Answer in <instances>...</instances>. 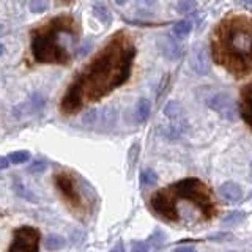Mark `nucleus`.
Listing matches in <instances>:
<instances>
[{
  "label": "nucleus",
  "mask_w": 252,
  "mask_h": 252,
  "mask_svg": "<svg viewBox=\"0 0 252 252\" xmlns=\"http://www.w3.org/2000/svg\"><path fill=\"white\" fill-rule=\"evenodd\" d=\"M150 115V101L142 98L139 99L137 106H136V120L139 123H144Z\"/></svg>",
  "instance_id": "nucleus-12"
},
{
  "label": "nucleus",
  "mask_w": 252,
  "mask_h": 252,
  "mask_svg": "<svg viewBox=\"0 0 252 252\" xmlns=\"http://www.w3.org/2000/svg\"><path fill=\"white\" fill-rule=\"evenodd\" d=\"M244 219V215L241 211H238V213H230L225 219H224V222H227V224H236V222H241V220Z\"/></svg>",
  "instance_id": "nucleus-21"
},
{
  "label": "nucleus",
  "mask_w": 252,
  "mask_h": 252,
  "mask_svg": "<svg viewBox=\"0 0 252 252\" xmlns=\"http://www.w3.org/2000/svg\"><path fill=\"white\" fill-rule=\"evenodd\" d=\"M63 246H65V238L60 235H55V233H51L46 236L44 240V248L47 251H59L62 249Z\"/></svg>",
  "instance_id": "nucleus-11"
},
{
  "label": "nucleus",
  "mask_w": 252,
  "mask_h": 252,
  "mask_svg": "<svg viewBox=\"0 0 252 252\" xmlns=\"http://www.w3.org/2000/svg\"><path fill=\"white\" fill-rule=\"evenodd\" d=\"M82 122L87 126H92V125H96L98 122V110H90L82 117Z\"/></svg>",
  "instance_id": "nucleus-18"
},
{
  "label": "nucleus",
  "mask_w": 252,
  "mask_h": 252,
  "mask_svg": "<svg viewBox=\"0 0 252 252\" xmlns=\"http://www.w3.org/2000/svg\"><path fill=\"white\" fill-rule=\"evenodd\" d=\"M46 162L44 161H39V159H36L33 164H30V167H29V172H32V173H41V172H44L46 170Z\"/></svg>",
  "instance_id": "nucleus-20"
},
{
  "label": "nucleus",
  "mask_w": 252,
  "mask_h": 252,
  "mask_svg": "<svg viewBox=\"0 0 252 252\" xmlns=\"http://www.w3.org/2000/svg\"><path fill=\"white\" fill-rule=\"evenodd\" d=\"M150 207L161 219L173 224L210 220L216 215V203L207 185L197 178H185L155 192Z\"/></svg>",
  "instance_id": "nucleus-2"
},
{
  "label": "nucleus",
  "mask_w": 252,
  "mask_h": 252,
  "mask_svg": "<svg viewBox=\"0 0 252 252\" xmlns=\"http://www.w3.org/2000/svg\"><path fill=\"white\" fill-rule=\"evenodd\" d=\"M8 165H10V161H8V158L6 156H0V170L6 169Z\"/></svg>",
  "instance_id": "nucleus-24"
},
{
  "label": "nucleus",
  "mask_w": 252,
  "mask_h": 252,
  "mask_svg": "<svg viewBox=\"0 0 252 252\" xmlns=\"http://www.w3.org/2000/svg\"><path fill=\"white\" fill-rule=\"evenodd\" d=\"M94 11H96V16L102 21V22H109L110 21V16H109V10L102 5V3H96L94 5Z\"/></svg>",
  "instance_id": "nucleus-17"
},
{
  "label": "nucleus",
  "mask_w": 252,
  "mask_h": 252,
  "mask_svg": "<svg viewBox=\"0 0 252 252\" xmlns=\"http://www.w3.org/2000/svg\"><path fill=\"white\" fill-rule=\"evenodd\" d=\"M134 57L136 46L131 36L125 32L115 33L69 84L60 101V110L68 115L76 114L123 85L131 76Z\"/></svg>",
  "instance_id": "nucleus-1"
},
{
  "label": "nucleus",
  "mask_w": 252,
  "mask_h": 252,
  "mask_svg": "<svg viewBox=\"0 0 252 252\" xmlns=\"http://www.w3.org/2000/svg\"><path fill=\"white\" fill-rule=\"evenodd\" d=\"M54 183H55V186H57L59 191H60L62 197L65 199V202L69 205L71 208H73V210H81L84 207L82 195H81V192H79L74 178L71 177L69 173H66V172L57 173L55 178H54Z\"/></svg>",
  "instance_id": "nucleus-6"
},
{
  "label": "nucleus",
  "mask_w": 252,
  "mask_h": 252,
  "mask_svg": "<svg viewBox=\"0 0 252 252\" xmlns=\"http://www.w3.org/2000/svg\"><path fill=\"white\" fill-rule=\"evenodd\" d=\"M211 55L236 77L252 74V19L233 14L220 21L211 36Z\"/></svg>",
  "instance_id": "nucleus-3"
},
{
  "label": "nucleus",
  "mask_w": 252,
  "mask_h": 252,
  "mask_svg": "<svg viewBox=\"0 0 252 252\" xmlns=\"http://www.w3.org/2000/svg\"><path fill=\"white\" fill-rule=\"evenodd\" d=\"M172 252H195V249L192 246H180V248H175Z\"/></svg>",
  "instance_id": "nucleus-23"
},
{
  "label": "nucleus",
  "mask_w": 252,
  "mask_h": 252,
  "mask_svg": "<svg viewBox=\"0 0 252 252\" xmlns=\"http://www.w3.org/2000/svg\"><path fill=\"white\" fill-rule=\"evenodd\" d=\"M29 6H30V11L32 13L38 14V13L46 11L47 6H49V3H47L46 0H32V2L29 3Z\"/></svg>",
  "instance_id": "nucleus-16"
},
{
  "label": "nucleus",
  "mask_w": 252,
  "mask_h": 252,
  "mask_svg": "<svg viewBox=\"0 0 252 252\" xmlns=\"http://www.w3.org/2000/svg\"><path fill=\"white\" fill-rule=\"evenodd\" d=\"M219 194L222 195L228 203H236L243 199V191H241L240 185L232 183V181H227V183H224L222 186H220Z\"/></svg>",
  "instance_id": "nucleus-10"
},
{
  "label": "nucleus",
  "mask_w": 252,
  "mask_h": 252,
  "mask_svg": "<svg viewBox=\"0 0 252 252\" xmlns=\"http://www.w3.org/2000/svg\"><path fill=\"white\" fill-rule=\"evenodd\" d=\"M79 26L69 14L49 19L32 32L30 51L35 62L43 65H69L79 41Z\"/></svg>",
  "instance_id": "nucleus-4"
},
{
  "label": "nucleus",
  "mask_w": 252,
  "mask_h": 252,
  "mask_svg": "<svg viewBox=\"0 0 252 252\" xmlns=\"http://www.w3.org/2000/svg\"><path fill=\"white\" fill-rule=\"evenodd\" d=\"M240 114L246 125L252 129V82L244 85L240 94Z\"/></svg>",
  "instance_id": "nucleus-8"
},
{
  "label": "nucleus",
  "mask_w": 252,
  "mask_h": 252,
  "mask_svg": "<svg viewBox=\"0 0 252 252\" xmlns=\"http://www.w3.org/2000/svg\"><path fill=\"white\" fill-rule=\"evenodd\" d=\"M251 175H252V170H251Z\"/></svg>",
  "instance_id": "nucleus-29"
},
{
  "label": "nucleus",
  "mask_w": 252,
  "mask_h": 252,
  "mask_svg": "<svg viewBox=\"0 0 252 252\" xmlns=\"http://www.w3.org/2000/svg\"><path fill=\"white\" fill-rule=\"evenodd\" d=\"M230 252H235V251H230Z\"/></svg>",
  "instance_id": "nucleus-30"
},
{
  "label": "nucleus",
  "mask_w": 252,
  "mask_h": 252,
  "mask_svg": "<svg viewBox=\"0 0 252 252\" xmlns=\"http://www.w3.org/2000/svg\"><path fill=\"white\" fill-rule=\"evenodd\" d=\"M164 112L167 117L175 118L181 112V107H180V104H177V102H170V104H167V107H165Z\"/></svg>",
  "instance_id": "nucleus-19"
},
{
  "label": "nucleus",
  "mask_w": 252,
  "mask_h": 252,
  "mask_svg": "<svg viewBox=\"0 0 252 252\" xmlns=\"http://www.w3.org/2000/svg\"><path fill=\"white\" fill-rule=\"evenodd\" d=\"M3 51H5V47H3V44H2V43H0V55L3 54Z\"/></svg>",
  "instance_id": "nucleus-27"
},
{
  "label": "nucleus",
  "mask_w": 252,
  "mask_h": 252,
  "mask_svg": "<svg viewBox=\"0 0 252 252\" xmlns=\"http://www.w3.org/2000/svg\"><path fill=\"white\" fill-rule=\"evenodd\" d=\"M191 66L195 73L207 74L208 71V57L203 47H194L191 54Z\"/></svg>",
  "instance_id": "nucleus-9"
},
{
  "label": "nucleus",
  "mask_w": 252,
  "mask_h": 252,
  "mask_svg": "<svg viewBox=\"0 0 252 252\" xmlns=\"http://www.w3.org/2000/svg\"><path fill=\"white\" fill-rule=\"evenodd\" d=\"M110 252H125V248H123V243L122 241H118L115 246L110 249Z\"/></svg>",
  "instance_id": "nucleus-25"
},
{
  "label": "nucleus",
  "mask_w": 252,
  "mask_h": 252,
  "mask_svg": "<svg viewBox=\"0 0 252 252\" xmlns=\"http://www.w3.org/2000/svg\"><path fill=\"white\" fill-rule=\"evenodd\" d=\"M0 30H2V22H0Z\"/></svg>",
  "instance_id": "nucleus-28"
},
{
  "label": "nucleus",
  "mask_w": 252,
  "mask_h": 252,
  "mask_svg": "<svg viewBox=\"0 0 252 252\" xmlns=\"http://www.w3.org/2000/svg\"><path fill=\"white\" fill-rule=\"evenodd\" d=\"M192 6H194V3H180L178 5V8H180L181 11H186L188 8H192Z\"/></svg>",
  "instance_id": "nucleus-26"
},
{
  "label": "nucleus",
  "mask_w": 252,
  "mask_h": 252,
  "mask_svg": "<svg viewBox=\"0 0 252 252\" xmlns=\"http://www.w3.org/2000/svg\"><path fill=\"white\" fill-rule=\"evenodd\" d=\"M191 29H192V24L189 21H180L173 26V33L177 36H185L191 32Z\"/></svg>",
  "instance_id": "nucleus-14"
},
{
  "label": "nucleus",
  "mask_w": 252,
  "mask_h": 252,
  "mask_svg": "<svg viewBox=\"0 0 252 252\" xmlns=\"http://www.w3.org/2000/svg\"><path fill=\"white\" fill-rule=\"evenodd\" d=\"M41 233L36 227L22 225L13 232V240L6 252H39Z\"/></svg>",
  "instance_id": "nucleus-5"
},
{
  "label": "nucleus",
  "mask_w": 252,
  "mask_h": 252,
  "mask_svg": "<svg viewBox=\"0 0 252 252\" xmlns=\"http://www.w3.org/2000/svg\"><path fill=\"white\" fill-rule=\"evenodd\" d=\"M140 181H142L144 185H147V186H153V185L156 183V181H158L156 172L152 170V169L144 170V172H142V175H140Z\"/></svg>",
  "instance_id": "nucleus-15"
},
{
  "label": "nucleus",
  "mask_w": 252,
  "mask_h": 252,
  "mask_svg": "<svg viewBox=\"0 0 252 252\" xmlns=\"http://www.w3.org/2000/svg\"><path fill=\"white\" fill-rule=\"evenodd\" d=\"M131 252H148L147 244L142 243V241H134L132 246H131Z\"/></svg>",
  "instance_id": "nucleus-22"
},
{
  "label": "nucleus",
  "mask_w": 252,
  "mask_h": 252,
  "mask_svg": "<svg viewBox=\"0 0 252 252\" xmlns=\"http://www.w3.org/2000/svg\"><path fill=\"white\" fill-rule=\"evenodd\" d=\"M208 106L216 110L219 115H222L227 120H233L236 117V110H235V104L232 98L228 96L225 93H219L216 96H213L210 101H208Z\"/></svg>",
  "instance_id": "nucleus-7"
},
{
  "label": "nucleus",
  "mask_w": 252,
  "mask_h": 252,
  "mask_svg": "<svg viewBox=\"0 0 252 252\" xmlns=\"http://www.w3.org/2000/svg\"><path fill=\"white\" fill-rule=\"evenodd\" d=\"M30 159V153L27 150H19V152H13L10 156H8V161L11 164H22V162H27Z\"/></svg>",
  "instance_id": "nucleus-13"
}]
</instances>
